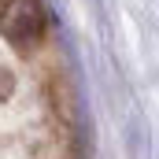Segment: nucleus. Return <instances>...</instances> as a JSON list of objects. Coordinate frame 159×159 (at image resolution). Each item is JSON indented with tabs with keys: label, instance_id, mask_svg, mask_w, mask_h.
I'll return each instance as SVG.
<instances>
[{
	"label": "nucleus",
	"instance_id": "f257e3e1",
	"mask_svg": "<svg viewBox=\"0 0 159 159\" xmlns=\"http://www.w3.org/2000/svg\"><path fill=\"white\" fill-rule=\"evenodd\" d=\"M48 15L41 0H0V34L15 48H34L44 37Z\"/></svg>",
	"mask_w": 159,
	"mask_h": 159
},
{
	"label": "nucleus",
	"instance_id": "f03ea898",
	"mask_svg": "<svg viewBox=\"0 0 159 159\" xmlns=\"http://www.w3.org/2000/svg\"><path fill=\"white\" fill-rule=\"evenodd\" d=\"M11 89H15L11 70H7V67H0V100H4V96H11Z\"/></svg>",
	"mask_w": 159,
	"mask_h": 159
}]
</instances>
